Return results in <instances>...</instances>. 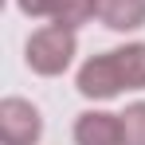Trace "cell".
<instances>
[{"instance_id":"8","label":"cell","mask_w":145,"mask_h":145,"mask_svg":"<svg viewBox=\"0 0 145 145\" xmlns=\"http://www.w3.org/2000/svg\"><path fill=\"white\" fill-rule=\"evenodd\" d=\"M121 137L125 145H145V102H129L121 110Z\"/></svg>"},{"instance_id":"9","label":"cell","mask_w":145,"mask_h":145,"mask_svg":"<svg viewBox=\"0 0 145 145\" xmlns=\"http://www.w3.org/2000/svg\"><path fill=\"white\" fill-rule=\"evenodd\" d=\"M16 8L31 20H51L55 16V0H16Z\"/></svg>"},{"instance_id":"6","label":"cell","mask_w":145,"mask_h":145,"mask_svg":"<svg viewBox=\"0 0 145 145\" xmlns=\"http://www.w3.org/2000/svg\"><path fill=\"white\" fill-rule=\"evenodd\" d=\"M114 59H118V71H121L125 90H145V43L114 47Z\"/></svg>"},{"instance_id":"7","label":"cell","mask_w":145,"mask_h":145,"mask_svg":"<svg viewBox=\"0 0 145 145\" xmlns=\"http://www.w3.org/2000/svg\"><path fill=\"white\" fill-rule=\"evenodd\" d=\"M98 16V0H55V16H51V24H63L78 31V27H86L90 20Z\"/></svg>"},{"instance_id":"3","label":"cell","mask_w":145,"mask_h":145,"mask_svg":"<svg viewBox=\"0 0 145 145\" xmlns=\"http://www.w3.org/2000/svg\"><path fill=\"white\" fill-rule=\"evenodd\" d=\"M74 86H78V94L90 98V102H110V98H118L121 90H125V82H121L114 51L90 55V59L78 67V74H74Z\"/></svg>"},{"instance_id":"4","label":"cell","mask_w":145,"mask_h":145,"mask_svg":"<svg viewBox=\"0 0 145 145\" xmlns=\"http://www.w3.org/2000/svg\"><path fill=\"white\" fill-rule=\"evenodd\" d=\"M74 145H125V137H121V114L82 110L74 118Z\"/></svg>"},{"instance_id":"1","label":"cell","mask_w":145,"mask_h":145,"mask_svg":"<svg viewBox=\"0 0 145 145\" xmlns=\"http://www.w3.org/2000/svg\"><path fill=\"white\" fill-rule=\"evenodd\" d=\"M74 55H78V35L63 24H43L27 35L24 47V63L31 74L39 78H59V74L71 71Z\"/></svg>"},{"instance_id":"2","label":"cell","mask_w":145,"mask_h":145,"mask_svg":"<svg viewBox=\"0 0 145 145\" xmlns=\"http://www.w3.org/2000/svg\"><path fill=\"white\" fill-rule=\"evenodd\" d=\"M39 137H43L39 106L8 94L0 102V145H39Z\"/></svg>"},{"instance_id":"5","label":"cell","mask_w":145,"mask_h":145,"mask_svg":"<svg viewBox=\"0 0 145 145\" xmlns=\"http://www.w3.org/2000/svg\"><path fill=\"white\" fill-rule=\"evenodd\" d=\"M98 20L118 35L141 31L145 27V0H98Z\"/></svg>"}]
</instances>
